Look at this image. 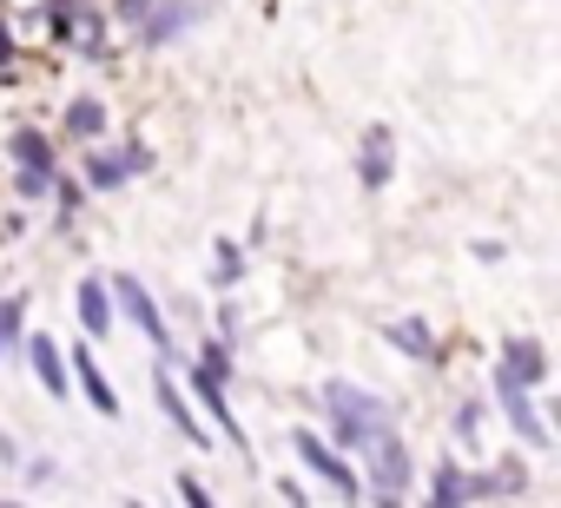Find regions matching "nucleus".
Instances as JSON below:
<instances>
[{
    "label": "nucleus",
    "instance_id": "obj_1",
    "mask_svg": "<svg viewBox=\"0 0 561 508\" xmlns=\"http://www.w3.org/2000/svg\"><path fill=\"white\" fill-rule=\"evenodd\" d=\"M357 442H364V455H370V475H377V488H390V495H397V488L410 482V455H403V442L390 436V423L364 429Z\"/></svg>",
    "mask_w": 561,
    "mask_h": 508
},
{
    "label": "nucleus",
    "instance_id": "obj_2",
    "mask_svg": "<svg viewBox=\"0 0 561 508\" xmlns=\"http://www.w3.org/2000/svg\"><path fill=\"white\" fill-rule=\"evenodd\" d=\"M331 409L344 416V423H337L344 436H364V429H377V423H390V409H383L377 396H364V390H351V383H331Z\"/></svg>",
    "mask_w": 561,
    "mask_h": 508
},
{
    "label": "nucleus",
    "instance_id": "obj_3",
    "mask_svg": "<svg viewBox=\"0 0 561 508\" xmlns=\"http://www.w3.org/2000/svg\"><path fill=\"white\" fill-rule=\"evenodd\" d=\"M502 377H508V383H522V390H528V383H541V377H548L541 344H535V337H508V344H502Z\"/></svg>",
    "mask_w": 561,
    "mask_h": 508
},
{
    "label": "nucleus",
    "instance_id": "obj_4",
    "mask_svg": "<svg viewBox=\"0 0 561 508\" xmlns=\"http://www.w3.org/2000/svg\"><path fill=\"white\" fill-rule=\"evenodd\" d=\"M14 159H21V192H41V185H47V172H54L47 139H41V132H21V139H14Z\"/></svg>",
    "mask_w": 561,
    "mask_h": 508
},
{
    "label": "nucleus",
    "instance_id": "obj_5",
    "mask_svg": "<svg viewBox=\"0 0 561 508\" xmlns=\"http://www.w3.org/2000/svg\"><path fill=\"white\" fill-rule=\"evenodd\" d=\"M298 455H305V462H311L318 475H331L337 488H351V495H357V475H351V462H344V455H331V449H324L318 436H298Z\"/></svg>",
    "mask_w": 561,
    "mask_h": 508
},
{
    "label": "nucleus",
    "instance_id": "obj_6",
    "mask_svg": "<svg viewBox=\"0 0 561 508\" xmlns=\"http://www.w3.org/2000/svg\"><path fill=\"white\" fill-rule=\"evenodd\" d=\"M502 403H508V423H515L528 442H548V423L535 416V403L522 396V383H508V377H502Z\"/></svg>",
    "mask_w": 561,
    "mask_h": 508
},
{
    "label": "nucleus",
    "instance_id": "obj_7",
    "mask_svg": "<svg viewBox=\"0 0 561 508\" xmlns=\"http://www.w3.org/2000/svg\"><path fill=\"white\" fill-rule=\"evenodd\" d=\"M119 298H126V311H133V318H139V331H146V337H159V344H165V324H159V311H152V298H146V291H139V278H119Z\"/></svg>",
    "mask_w": 561,
    "mask_h": 508
},
{
    "label": "nucleus",
    "instance_id": "obj_8",
    "mask_svg": "<svg viewBox=\"0 0 561 508\" xmlns=\"http://www.w3.org/2000/svg\"><path fill=\"white\" fill-rule=\"evenodd\" d=\"M80 377H87V396H93V409H100V416H113V409H119V396H113L106 370H100V363H93L87 350H80Z\"/></svg>",
    "mask_w": 561,
    "mask_h": 508
},
{
    "label": "nucleus",
    "instance_id": "obj_9",
    "mask_svg": "<svg viewBox=\"0 0 561 508\" xmlns=\"http://www.w3.org/2000/svg\"><path fill=\"white\" fill-rule=\"evenodd\" d=\"M34 370H41V383H47V390H54V396H60V390H67V370H60V350H54V344H47V337H34Z\"/></svg>",
    "mask_w": 561,
    "mask_h": 508
},
{
    "label": "nucleus",
    "instance_id": "obj_10",
    "mask_svg": "<svg viewBox=\"0 0 561 508\" xmlns=\"http://www.w3.org/2000/svg\"><path fill=\"white\" fill-rule=\"evenodd\" d=\"M80 324H87L93 337L113 324V318H106V291H100V285H80Z\"/></svg>",
    "mask_w": 561,
    "mask_h": 508
},
{
    "label": "nucleus",
    "instance_id": "obj_11",
    "mask_svg": "<svg viewBox=\"0 0 561 508\" xmlns=\"http://www.w3.org/2000/svg\"><path fill=\"white\" fill-rule=\"evenodd\" d=\"M159 409H165V416H172V423H179V429H185V436L198 442V423H192V409H185V396L172 390V377H159Z\"/></svg>",
    "mask_w": 561,
    "mask_h": 508
},
{
    "label": "nucleus",
    "instance_id": "obj_12",
    "mask_svg": "<svg viewBox=\"0 0 561 508\" xmlns=\"http://www.w3.org/2000/svg\"><path fill=\"white\" fill-rule=\"evenodd\" d=\"M364 178H370V185L390 178V139H383V132H370V146H364Z\"/></svg>",
    "mask_w": 561,
    "mask_h": 508
},
{
    "label": "nucleus",
    "instance_id": "obj_13",
    "mask_svg": "<svg viewBox=\"0 0 561 508\" xmlns=\"http://www.w3.org/2000/svg\"><path fill=\"white\" fill-rule=\"evenodd\" d=\"M67 126H73V132H80V139H93V132H100V126H106V113H100V100H80V106H73V113H67Z\"/></svg>",
    "mask_w": 561,
    "mask_h": 508
},
{
    "label": "nucleus",
    "instance_id": "obj_14",
    "mask_svg": "<svg viewBox=\"0 0 561 508\" xmlns=\"http://www.w3.org/2000/svg\"><path fill=\"white\" fill-rule=\"evenodd\" d=\"M383 337H390V344H403V350H416V357H430V331H423V324H410V318H403V324H390Z\"/></svg>",
    "mask_w": 561,
    "mask_h": 508
},
{
    "label": "nucleus",
    "instance_id": "obj_15",
    "mask_svg": "<svg viewBox=\"0 0 561 508\" xmlns=\"http://www.w3.org/2000/svg\"><path fill=\"white\" fill-rule=\"evenodd\" d=\"M462 495H469L462 469H443V482H436V501H462Z\"/></svg>",
    "mask_w": 561,
    "mask_h": 508
},
{
    "label": "nucleus",
    "instance_id": "obj_16",
    "mask_svg": "<svg viewBox=\"0 0 561 508\" xmlns=\"http://www.w3.org/2000/svg\"><path fill=\"white\" fill-rule=\"evenodd\" d=\"M119 8H126V14H133V21H139V14H146V8H152V0H119Z\"/></svg>",
    "mask_w": 561,
    "mask_h": 508
}]
</instances>
